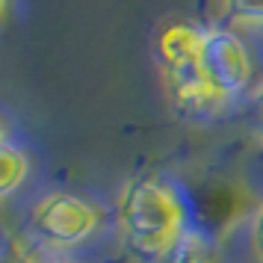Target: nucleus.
Instances as JSON below:
<instances>
[{
	"label": "nucleus",
	"mask_w": 263,
	"mask_h": 263,
	"mask_svg": "<svg viewBox=\"0 0 263 263\" xmlns=\"http://www.w3.org/2000/svg\"><path fill=\"white\" fill-rule=\"evenodd\" d=\"M121 239L139 257L163 260L186 234V204L180 192L160 178H133L116 201Z\"/></svg>",
	"instance_id": "nucleus-1"
},
{
	"label": "nucleus",
	"mask_w": 263,
	"mask_h": 263,
	"mask_svg": "<svg viewBox=\"0 0 263 263\" xmlns=\"http://www.w3.org/2000/svg\"><path fill=\"white\" fill-rule=\"evenodd\" d=\"M104 210L77 192H50L30 210V228L50 249H77L101 231Z\"/></svg>",
	"instance_id": "nucleus-2"
},
{
	"label": "nucleus",
	"mask_w": 263,
	"mask_h": 263,
	"mask_svg": "<svg viewBox=\"0 0 263 263\" xmlns=\"http://www.w3.org/2000/svg\"><path fill=\"white\" fill-rule=\"evenodd\" d=\"M198 71H201L204 83L210 86V92L219 101H231V98L242 95L251 86L254 62H251L246 42L237 33H231V30H204Z\"/></svg>",
	"instance_id": "nucleus-3"
},
{
	"label": "nucleus",
	"mask_w": 263,
	"mask_h": 263,
	"mask_svg": "<svg viewBox=\"0 0 263 263\" xmlns=\"http://www.w3.org/2000/svg\"><path fill=\"white\" fill-rule=\"evenodd\" d=\"M201 33L195 27L186 24H172L160 33L157 50H160V62L168 77H183V74L198 71V57H201Z\"/></svg>",
	"instance_id": "nucleus-4"
},
{
	"label": "nucleus",
	"mask_w": 263,
	"mask_h": 263,
	"mask_svg": "<svg viewBox=\"0 0 263 263\" xmlns=\"http://www.w3.org/2000/svg\"><path fill=\"white\" fill-rule=\"evenodd\" d=\"M30 178V157L12 142L0 145V204L12 198Z\"/></svg>",
	"instance_id": "nucleus-5"
},
{
	"label": "nucleus",
	"mask_w": 263,
	"mask_h": 263,
	"mask_svg": "<svg viewBox=\"0 0 263 263\" xmlns=\"http://www.w3.org/2000/svg\"><path fill=\"white\" fill-rule=\"evenodd\" d=\"M163 263H219V249L201 231H186L163 257Z\"/></svg>",
	"instance_id": "nucleus-6"
},
{
	"label": "nucleus",
	"mask_w": 263,
	"mask_h": 263,
	"mask_svg": "<svg viewBox=\"0 0 263 263\" xmlns=\"http://www.w3.org/2000/svg\"><path fill=\"white\" fill-rule=\"evenodd\" d=\"M0 263H39V257L15 234L0 231Z\"/></svg>",
	"instance_id": "nucleus-7"
},
{
	"label": "nucleus",
	"mask_w": 263,
	"mask_h": 263,
	"mask_svg": "<svg viewBox=\"0 0 263 263\" xmlns=\"http://www.w3.org/2000/svg\"><path fill=\"white\" fill-rule=\"evenodd\" d=\"M225 12L234 21L263 24V0H225Z\"/></svg>",
	"instance_id": "nucleus-8"
},
{
	"label": "nucleus",
	"mask_w": 263,
	"mask_h": 263,
	"mask_svg": "<svg viewBox=\"0 0 263 263\" xmlns=\"http://www.w3.org/2000/svg\"><path fill=\"white\" fill-rule=\"evenodd\" d=\"M251 249L257 254V260L263 263V201L257 204V213H254V222H251Z\"/></svg>",
	"instance_id": "nucleus-9"
},
{
	"label": "nucleus",
	"mask_w": 263,
	"mask_h": 263,
	"mask_svg": "<svg viewBox=\"0 0 263 263\" xmlns=\"http://www.w3.org/2000/svg\"><path fill=\"white\" fill-rule=\"evenodd\" d=\"M6 12H9V0H0V21L6 18Z\"/></svg>",
	"instance_id": "nucleus-10"
},
{
	"label": "nucleus",
	"mask_w": 263,
	"mask_h": 263,
	"mask_svg": "<svg viewBox=\"0 0 263 263\" xmlns=\"http://www.w3.org/2000/svg\"><path fill=\"white\" fill-rule=\"evenodd\" d=\"M6 142V127H3V121H0V145Z\"/></svg>",
	"instance_id": "nucleus-11"
},
{
	"label": "nucleus",
	"mask_w": 263,
	"mask_h": 263,
	"mask_svg": "<svg viewBox=\"0 0 263 263\" xmlns=\"http://www.w3.org/2000/svg\"><path fill=\"white\" fill-rule=\"evenodd\" d=\"M60 263H83V260H60Z\"/></svg>",
	"instance_id": "nucleus-12"
}]
</instances>
